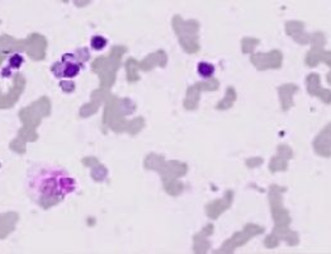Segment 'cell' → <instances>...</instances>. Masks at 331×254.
Segmentation results:
<instances>
[{
  "label": "cell",
  "mask_w": 331,
  "mask_h": 254,
  "mask_svg": "<svg viewBox=\"0 0 331 254\" xmlns=\"http://www.w3.org/2000/svg\"><path fill=\"white\" fill-rule=\"evenodd\" d=\"M76 188L72 177L60 166H36L27 176V190L29 196L43 208L62 201Z\"/></svg>",
  "instance_id": "cell-1"
},
{
  "label": "cell",
  "mask_w": 331,
  "mask_h": 254,
  "mask_svg": "<svg viewBox=\"0 0 331 254\" xmlns=\"http://www.w3.org/2000/svg\"><path fill=\"white\" fill-rule=\"evenodd\" d=\"M286 190H287L286 187H281L278 184H272L269 187V192H268L272 218H273L274 224L277 226H290L291 222H292L290 212L286 210L285 204H283V198H282Z\"/></svg>",
  "instance_id": "cell-2"
},
{
  "label": "cell",
  "mask_w": 331,
  "mask_h": 254,
  "mask_svg": "<svg viewBox=\"0 0 331 254\" xmlns=\"http://www.w3.org/2000/svg\"><path fill=\"white\" fill-rule=\"evenodd\" d=\"M265 229L260 225L253 224V222H249L244 226V229L241 232H235L231 238H229L226 242H225L217 250H215L216 254H231L234 253L239 246H243L250 240L251 238L258 236V235L264 234Z\"/></svg>",
  "instance_id": "cell-3"
},
{
  "label": "cell",
  "mask_w": 331,
  "mask_h": 254,
  "mask_svg": "<svg viewBox=\"0 0 331 254\" xmlns=\"http://www.w3.org/2000/svg\"><path fill=\"white\" fill-rule=\"evenodd\" d=\"M250 62L257 68L259 72L269 69H281L283 65V54L279 50H272L271 52L251 54Z\"/></svg>",
  "instance_id": "cell-4"
},
{
  "label": "cell",
  "mask_w": 331,
  "mask_h": 254,
  "mask_svg": "<svg viewBox=\"0 0 331 254\" xmlns=\"http://www.w3.org/2000/svg\"><path fill=\"white\" fill-rule=\"evenodd\" d=\"M220 88V80L216 78H210L207 82L196 84L194 86H191L188 89V100L185 102L188 110H196L198 106L199 93L201 92H215Z\"/></svg>",
  "instance_id": "cell-5"
},
{
  "label": "cell",
  "mask_w": 331,
  "mask_h": 254,
  "mask_svg": "<svg viewBox=\"0 0 331 254\" xmlns=\"http://www.w3.org/2000/svg\"><path fill=\"white\" fill-rule=\"evenodd\" d=\"M234 204V192L231 190H226L225 194L221 198L211 201L206 206V214L211 220H217L225 211L229 210Z\"/></svg>",
  "instance_id": "cell-6"
},
{
  "label": "cell",
  "mask_w": 331,
  "mask_h": 254,
  "mask_svg": "<svg viewBox=\"0 0 331 254\" xmlns=\"http://www.w3.org/2000/svg\"><path fill=\"white\" fill-rule=\"evenodd\" d=\"M293 158V150L288 145L281 144L277 148V155L272 158L269 163V172L277 173V172H285L288 168V162Z\"/></svg>",
  "instance_id": "cell-7"
},
{
  "label": "cell",
  "mask_w": 331,
  "mask_h": 254,
  "mask_svg": "<svg viewBox=\"0 0 331 254\" xmlns=\"http://www.w3.org/2000/svg\"><path fill=\"white\" fill-rule=\"evenodd\" d=\"M320 80V75L316 74V72H311L306 78L307 92L312 97L320 98L325 104H331V90L330 89L321 88Z\"/></svg>",
  "instance_id": "cell-8"
},
{
  "label": "cell",
  "mask_w": 331,
  "mask_h": 254,
  "mask_svg": "<svg viewBox=\"0 0 331 254\" xmlns=\"http://www.w3.org/2000/svg\"><path fill=\"white\" fill-rule=\"evenodd\" d=\"M315 152L323 158H331V122L324 127L312 142Z\"/></svg>",
  "instance_id": "cell-9"
},
{
  "label": "cell",
  "mask_w": 331,
  "mask_h": 254,
  "mask_svg": "<svg viewBox=\"0 0 331 254\" xmlns=\"http://www.w3.org/2000/svg\"><path fill=\"white\" fill-rule=\"evenodd\" d=\"M286 34L301 46L309 44L310 40H311V34H309L305 30V24L300 20H290L286 23Z\"/></svg>",
  "instance_id": "cell-10"
},
{
  "label": "cell",
  "mask_w": 331,
  "mask_h": 254,
  "mask_svg": "<svg viewBox=\"0 0 331 254\" xmlns=\"http://www.w3.org/2000/svg\"><path fill=\"white\" fill-rule=\"evenodd\" d=\"M55 68H57V70H52L58 78H74L80 70V64L72 58V55H65L64 60L60 64H56Z\"/></svg>",
  "instance_id": "cell-11"
},
{
  "label": "cell",
  "mask_w": 331,
  "mask_h": 254,
  "mask_svg": "<svg viewBox=\"0 0 331 254\" xmlns=\"http://www.w3.org/2000/svg\"><path fill=\"white\" fill-rule=\"evenodd\" d=\"M305 62L309 68H316L320 62H325L329 68H331V51H325L324 47H311V50L307 52Z\"/></svg>",
  "instance_id": "cell-12"
},
{
  "label": "cell",
  "mask_w": 331,
  "mask_h": 254,
  "mask_svg": "<svg viewBox=\"0 0 331 254\" xmlns=\"http://www.w3.org/2000/svg\"><path fill=\"white\" fill-rule=\"evenodd\" d=\"M298 92V86L296 84H283L278 88L279 100H281V107L283 112H287L295 106L293 96Z\"/></svg>",
  "instance_id": "cell-13"
},
{
  "label": "cell",
  "mask_w": 331,
  "mask_h": 254,
  "mask_svg": "<svg viewBox=\"0 0 331 254\" xmlns=\"http://www.w3.org/2000/svg\"><path fill=\"white\" fill-rule=\"evenodd\" d=\"M272 235H274L279 242L285 240L286 243L291 246H296L300 243V235H298V232L290 229V226H277L276 225L273 232H272Z\"/></svg>",
  "instance_id": "cell-14"
},
{
  "label": "cell",
  "mask_w": 331,
  "mask_h": 254,
  "mask_svg": "<svg viewBox=\"0 0 331 254\" xmlns=\"http://www.w3.org/2000/svg\"><path fill=\"white\" fill-rule=\"evenodd\" d=\"M215 232V226L212 224H208L207 226L202 230L201 234L196 235L194 236V242H196V246H194V252L196 253H207L211 249V242L208 240L207 236H211Z\"/></svg>",
  "instance_id": "cell-15"
},
{
  "label": "cell",
  "mask_w": 331,
  "mask_h": 254,
  "mask_svg": "<svg viewBox=\"0 0 331 254\" xmlns=\"http://www.w3.org/2000/svg\"><path fill=\"white\" fill-rule=\"evenodd\" d=\"M238 100V93L234 86H227L226 94H225L224 100H221L220 102L216 104V110H226L234 106V103Z\"/></svg>",
  "instance_id": "cell-16"
},
{
  "label": "cell",
  "mask_w": 331,
  "mask_h": 254,
  "mask_svg": "<svg viewBox=\"0 0 331 254\" xmlns=\"http://www.w3.org/2000/svg\"><path fill=\"white\" fill-rule=\"evenodd\" d=\"M260 40L254 38V37H245L241 40V51L243 54H253L255 50V47L259 46Z\"/></svg>",
  "instance_id": "cell-17"
},
{
  "label": "cell",
  "mask_w": 331,
  "mask_h": 254,
  "mask_svg": "<svg viewBox=\"0 0 331 254\" xmlns=\"http://www.w3.org/2000/svg\"><path fill=\"white\" fill-rule=\"evenodd\" d=\"M198 72L201 76L206 78V79H210L213 76V72H215V68L213 65L208 62H199L198 64Z\"/></svg>",
  "instance_id": "cell-18"
},
{
  "label": "cell",
  "mask_w": 331,
  "mask_h": 254,
  "mask_svg": "<svg viewBox=\"0 0 331 254\" xmlns=\"http://www.w3.org/2000/svg\"><path fill=\"white\" fill-rule=\"evenodd\" d=\"M279 243H281V242H279L278 239H277V238L272 234L268 235V236L264 239V246H265V248H268V249L277 248V246H279Z\"/></svg>",
  "instance_id": "cell-19"
},
{
  "label": "cell",
  "mask_w": 331,
  "mask_h": 254,
  "mask_svg": "<svg viewBox=\"0 0 331 254\" xmlns=\"http://www.w3.org/2000/svg\"><path fill=\"white\" fill-rule=\"evenodd\" d=\"M105 44H107V41H105V38H103V37L100 36H95L91 40V46H93V48H95V50H102Z\"/></svg>",
  "instance_id": "cell-20"
},
{
  "label": "cell",
  "mask_w": 331,
  "mask_h": 254,
  "mask_svg": "<svg viewBox=\"0 0 331 254\" xmlns=\"http://www.w3.org/2000/svg\"><path fill=\"white\" fill-rule=\"evenodd\" d=\"M263 163H264V160H263L262 158H259V156L249 158L248 160H246V166H248V168H250V169L258 168V166H262Z\"/></svg>",
  "instance_id": "cell-21"
},
{
  "label": "cell",
  "mask_w": 331,
  "mask_h": 254,
  "mask_svg": "<svg viewBox=\"0 0 331 254\" xmlns=\"http://www.w3.org/2000/svg\"><path fill=\"white\" fill-rule=\"evenodd\" d=\"M23 62V58H20L19 55H14L13 58H10V61H9V64H10L11 68H19L20 64Z\"/></svg>",
  "instance_id": "cell-22"
}]
</instances>
